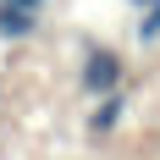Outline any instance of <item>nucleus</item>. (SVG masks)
Wrapping results in <instances>:
<instances>
[{"mask_svg": "<svg viewBox=\"0 0 160 160\" xmlns=\"http://www.w3.org/2000/svg\"><path fill=\"white\" fill-rule=\"evenodd\" d=\"M11 6H28V11H44L50 0H11Z\"/></svg>", "mask_w": 160, "mask_h": 160, "instance_id": "nucleus-5", "label": "nucleus"}, {"mask_svg": "<svg viewBox=\"0 0 160 160\" xmlns=\"http://www.w3.org/2000/svg\"><path fill=\"white\" fill-rule=\"evenodd\" d=\"M127 83V61H122V50H88L78 66V94L99 99V94H111V88H122Z\"/></svg>", "mask_w": 160, "mask_h": 160, "instance_id": "nucleus-1", "label": "nucleus"}, {"mask_svg": "<svg viewBox=\"0 0 160 160\" xmlns=\"http://www.w3.org/2000/svg\"><path fill=\"white\" fill-rule=\"evenodd\" d=\"M39 22H44V11H28V6H11V0H0V39H6V44H22V39H33V33H39Z\"/></svg>", "mask_w": 160, "mask_h": 160, "instance_id": "nucleus-2", "label": "nucleus"}, {"mask_svg": "<svg viewBox=\"0 0 160 160\" xmlns=\"http://www.w3.org/2000/svg\"><path fill=\"white\" fill-rule=\"evenodd\" d=\"M138 44H160V0L138 6Z\"/></svg>", "mask_w": 160, "mask_h": 160, "instance_id": "nucleus-4", "label": "nucleus"}, {"mask_svg": "<svg viewBox=\"0 0 160 160\" xmlns=\"http://www.w3.org/2000/svg\"><path fill=\"white\" fill-rule=\"evenodd\" d=\"M0 99H6V88H0Z\"/></svg>", "mask_w": 160, "mask_h": 160, "instance_id": "nucleus-7", "label": "nucleus"}, {"mask_svg": "<svg viewBox=\"0 0 160 160\" xmlns=\"http://www.w3.org/2000/svg\"><path fill=\"white\" fill-rule=\"evenodd\" d=\"M127 122V94L122 88H111V94L94 99V111H88V132H99V138H111L116 127Z\"/></svg>", "mask_w": 160, "mask_h": 160, "instance_id": "nucleus-3", "label": "nucleus"}, {"mask_svg": "<svg viewBox=\"0 0 160 160\" xmlns=\"http://www.w3.org/2000/svg\"><path fill=\"white\" fill-rule=\"evenodd\" d=\"M127 6H149V0H127Z\"/></svg>", "mask_w": 160, "mask_h": 160, "instance_id": "nucleus-6", "label": "nucleus"}]
</instances>
